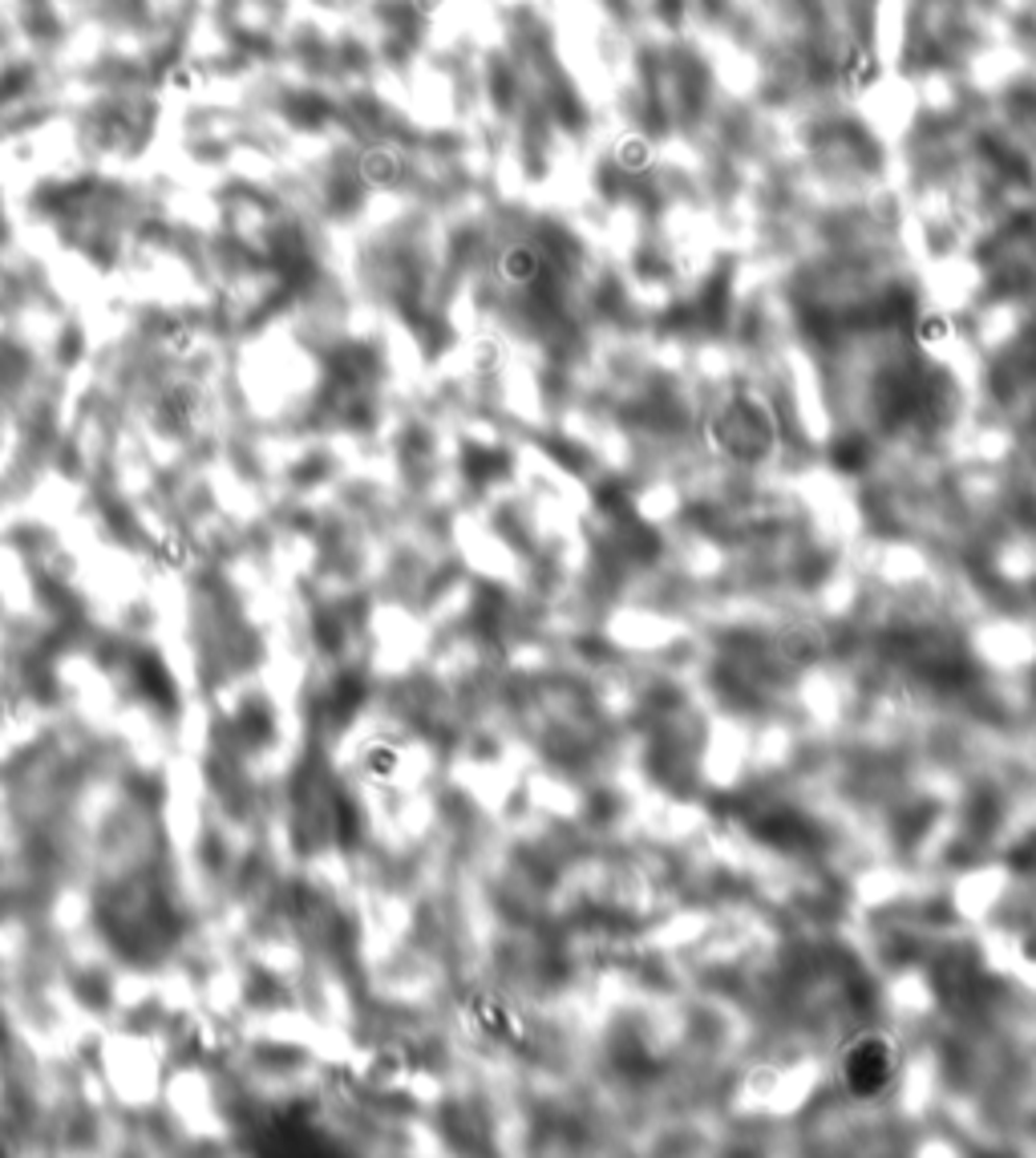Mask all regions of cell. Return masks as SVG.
Segmentation results:
<instances>
[{
  "mask_svg": "<svg viewBox=\"0 0 1036 1158\" xmlns=\"http://www.w3.org/2000/svg\"><path fill=\"white\" fill-rule=\"evenodd\" d=\"M898 1074V1045L895 1037L863 1029L855 1033L842 1053H838V1082L850 1093V1102H879Z\"/></svg>",
  "mask_w": 1036,
  "mask_h": 1158,
  "instance_id": "cell-1",
  "label": "cell"
},
{
  "mask_svg": "<svg viewBox=\"0 0 1036 1158\" xmlns=\"http://www.w3.org/2000/svg\"><path fill=\"white\" fill-rule=\"evenodd\" d=\"M474 1017L483 1020V1029L490 1033V1037H511V1033L518 1029V1017L507 1009V1005H498V1001H483Z\"/></svg>",
  "mask_w": 1036,
  "mask_h": 1158,
  "instance_id": "cell-2",
  "label": "cell"
}]
</instances>
